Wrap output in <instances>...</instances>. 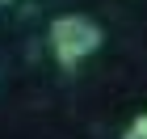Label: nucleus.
Here are the masks:
<instances>
[{
    "instance_id": "f257e3e1",
    "label": "nucleus",
    "mask_w": 147,
    "mask_h": 139,
    "mask_svg": "<svg viewBox=\"0 0 147 139\" xmlns=\"http://www.w3.org/2000/svg\"><path fill=\"white\" fill-rule=\"evenodd\" d=\"M46 42H51V55H55L63 68H76V63H84L88 55L101 51L105 34H101V25L92 21V17H84V13H63V17L51 21Z\"/></svg>"
},
{
    "instance_id": "f03ea898",
    "label": "nucleus",
    "mask_w": 147,
    "mask_h": 139,
    "mask_svg": "<svg viewBox=\"0 0 147 139\" xmlns=\"http://www.w3.org/2000/svg\"><path fill=\"white\" fill-rule=\"evenodd\" d=\"M122 139H147V110L135 118V122H130V127H126V135H122Z\"/></svg>"
}]
</instances>
